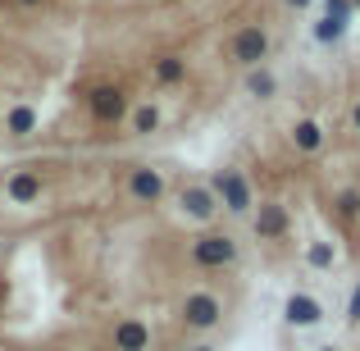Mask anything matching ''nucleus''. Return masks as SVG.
<instances>
[{"instance_id":"1","label":"nucleus","mask_w":360,"mask_h":351,"mask_svg":"<svg viewBox=\"0 0 360 351\" xmlns=\"http://www.w3.org/2000/svg\"><path fill=\"white\" fill-rule=\"evenodd\" d=\"M214 196H219V210L229 215H251L255 210V196H251V183H246V174L238 169H219V174L210 178Z\"/></svg>"},{"instance_id":"2","label":"nucleus","mask_w":360,"mask_h":351,"mask_svg":"<svg viewBox=\"0 0 360 351\" xmlns=\"http://www.w3.org/2000/svg\"><path fill=\"white\" fill-rule=\"evenodd\" d=\"M233 260H238V242L229 233H201L192 242V264L201 269H229Z\"/></svg>"},{"instance_id":"3","label":"nucleus","mask_w":360,"mask_h":351,"mask_svg":"<svg viewBox=\"0 0 360 351\" xmlns=\"http://www.w3.org/2000/svg\"><path fill=\"white\" fill-rule=\"evenodd\" d=\"M229 55L242 64V69H260V64H264V55H269V32H264V27H255V23L238 27V32H233Z\"/></svg>"},{"instance_id":"4","label":"nucleus","mask_w":360,"mask_h":351,"mask_svg":"<svg viewBox=\"0 0 360 351\" xmlns=\"http://www.w3.org/2000/svg\"><path fill=\"white\" fill-rule=\"evenodd\" d=\"M219 319H224V301L214 297V292H187V301H183V324L187 328L210 333Z\"/></svg>"},{"instance_id":"5","label":"nucleus","mask_w":360,"mask_h":351,"mask_svg":"<svg viewBox=\"0 0 360 351\" xmlns=\"http://www.w3.org/2000/svg\"><path fill=\"white\" fill-rule=\"evenodd\" d=\"M87 110H91V119L96 123H119L123 115H128V91L123 87H91V96H87Z\"/></svg>"},{"instance_id":"6","label":"nucleus","mask_w":360,"mask_h":351,"mask_svg":"<svg viewBox=\"0 0 360 351\" xmlns=\"http://www.w3.org/2000/svg\"><path fill=\"white\" fill-rule=\"evenodd\" d=\"M292 229V215L283 201H260L255 205V237L260 242H278V237H288Z\"/></svg>"},{"instance_id":"7","label":"nucleus","mask_w":360,"mask_h":351,"mask_svg":"<svg viewBox=\"0 0 360 351\" xmlns=\"http://www.w3.org/2000/svg\"><path fill=\"white\" fill-rule=\"evenodd\" d=\"M283 319L292 328H315V324H324V301L310 297V292H292L288 306H283Z\"/></svg>"},{"instance_id":"8","label":"nucleus","mask_w":360,"mask_h":351,"mask_svg":"<svg viewBox=\"0 0 360 351\" xmlns=\"http://www.w3.org/2000/svg\"><path fill=\"white\" fill-rule=\"evenodd\" d=\"M183 215L187 219H196V224H210L214 215H219V196H214V187H205V183H192V187H183Z\"/></svg>"},{"instance_id":"9","label":"nucleus","mask_w":360,"mask_h":351,"mask_svg":"<svg viewBox=\"0 0 360 351\" xmlns=\"http://www.w3.org/2000/svg\"><path fill=\"white\" fill-rule=\"evenodd\" d=\"M128 192H132V201H160L165 196V178H160V169H150V165H137L132 169V178H128Z\"/></svg>"},{"instance_id":"10","label":"nucleus","mask_w":360,"mask_h":351,"mask_svg":"<svg viewBox=\"0 0 360 351\" xmlns=\"http://www.w3.org/2000/svg\"><path fill=\"white\" fill-rule=\"evenodd\" d=\"M115 351H150V328L141 319H119L115 324Z\"/></svg>"},{"instance_id":"11","label":"nucleus","mask_w":360,"mask_h":351,"mask_svg":"<svg viewBox=\"0 0 360 351\" xmlns=\"http://www.w3.org/2000/svg\"><path fill=\"white\" fill-rule=\"evenodd\" d=\"M5 196H9L14 205L37 201V196H41V174H37V169H18V174L5 183Z\"/></svg>"},{"instance_id":"12","label":"nucleus","mask_w":360,"mask_h":351,"mask_svg":"<svg viewBox=\"0 0 360 351\" xmlns=\"http://www.w3.org/2000/svg\"><path fill=\"white\" fill-rule=\"evenodd\" d=\"M324 141H328V132H324V123H315V119H301L297 128H292V146H297L301 155H319Z\"/></svg>"},{"instance_id":"13","label":"nucleus","mask_w":360,"mask_h":351,"mask_svg":"<svg viewBox=\"0 0 360 351\" xmlns=\"http://www.w3.org/2000/svg\"><path fill=\"white\" fill-rule=\"evenodd\" d=\"M246 96H255V101L278 96V78H274L269 69H251V73H246Z\"/></svg>"},{"instance_id":"14","label":"nucleus","mask_w":360,"mask_h":351,"mask_svg":"<svg viewBox=\"0 0 360 351\" xmlns=\"http://www.w3.org/2000/svg\"><path fill=\"white\" fill-rule=\"evenodd\" d=\"M32 128H37V110L32 106H14L5 115V132H9V137H27Z\"/></svg>"},{"instance_id":"15","label":"nucleus","mask_w":360,"mask_h":351,"mask_svg":"<svg viewBox=\"0 0 360 351\" xmlns=\"http://www.w3.org/2000/svg\"><path fill=\"white\" fill-rule=\"evenodd\" d=\"M155 78L169 82V87H174V82H183L187 78V60H183V55H160V60H155Z\"/></svg>"},{"instance_id":"16","label":"nucleus","mask_w":360,"mask_h":351,"mask_svg":"<svg viewBox=\"0 0 360 351\" xmlns=\"http://www.w3.org/2000/svg\"><path fill=\"white\" fill-rule=\"evenodd\" d=\"M155 128H160V110L155 106H137L132 110V132H137V137H150Z\"/></svg>"},{"instance_id":"17","label":"nucleus","mask_w":360,"mask_h":351,"mask_svg":"<svg viewBox=\"0 0 360 351\" xmlns=\"http://www.w3.org/2000/svg\"><path fill=\"white\" fill-rule=\"evenodd\" d=\"M342 32H347V18L324 14V18L315 23V42H342Z\"/></svg>"},{"instance_id":"18","label":"nucleus","mask_w":360,"mask_h":351,"mask_svg":"<svg viewBox=\"0 0 360 351\" xmlns=\"http://www.w3.org/2000/svg\"><path fill=\"white\" fill-rule=\"evenodd\" d=\"M333 205H338V215H342V219H360V192H356V187H342Z\"/></svg>"},{"instance_id":"19","label":"nucleus","mask_w":360,"mask_h":351,"mask_svg":"<svg viewBox=\"0 0 360 351\" xmlns=\"http://www.w3.org/2000/svg\"><path fill=\"white\" fill-rule=\"evenodd\" d=\"M306 260L315 264V269H328V264H333V246H328V242H315V246L306 251Z\"/></svg>"},{"instance_id":"20","label":"nucleus","mask_w":360,"mask_h":351,"mask_svg":"<svg viewBox=\"0 0 360 351\" xmlns=\"http://www.w3.org/2000/svg\"><path fill=\"white\" fill-rule=\"evenodd\" d=\"M352 0H324V14H333V18H347V23H352Z\"/></svg>"},{"instance_id":"21","label":"nucleus","mask_w":360,"mask_h":351,"mask_svg":"<svg viewBox=\"0 0 360 351\" xmlns=\"http://www.w3.org/2000/svg\"><path fill=\"white\" fill-rule=\"evenodd\" d=\"M347 324H360V283H356L352 301H347Z\"/></svg>"},{"instance_id":"22","label":"nucleus","mask_w":360,"mask_h":351,"mask_svg":"<svg viewBox=\"0 0 360 351\" xmlns=\"http://www.w3.org/2000/svg\"><path fill=\"white\" fill-rule=\"evenodd\" d=\"M352 132H360V96L352 101Z\"/></svg>"},{"instance_id":"23","label":"nucleus","mask_w":360,"mask_h":351,"mask_svg":"<svg viewBox=\"0 0 360 351\" xmlns=\"http://www.w3.org/2000/svg\"><path fill=\"white\" fill-rule=\"evenodd\" d=\"M288 5H292V9H306V5H310V0H288Z\"/></svg>"},{"instance_id":"24","label":"nucleus","mask_w":360,"mask_h":351,"mask_svg":"<svg viewBox=\"0 0 360 351\" xmlns=\"http://www.w3.org/2000/svg\"><path fill=\"white\" fill-rule=\"evenodd\" d=\"M18 5H46V0H18Z\"/></svg>"},{"instance_id":"25","label":"nucleus","mask_w":360,"mask_h":351,"mask_svg":"<svg viewBox=\"0 0 360 351\" xmlns=\"http://www.w3.org/2000/svg\"><path fill=\"white\" fill-rule=\"evenodd\" d=\"M187 351H214V347H205V343H201V347H187Z\"/></svg>"},{"instance_id":"26","label":"nucleus","mask_w":360,"mask_h":351,"mask_svg":"<svg viewBox=\"0 0 360 351\" xmlns=\"http://www.w3.org/2000/svg\"><path fill=\"white\" fill-rule=\"evenodd\" d=\"M352 5H360V0H352Z\"/></svg>"},{"instance_id":"27","label":"nucleus","mask_w":360,"mask_h":351,"mask_svg":"<svg viewBox=\"0 0 360 351\" xmlns=\"http://www.w3.org/2000/svg\"><path fill=\"white\" fill-rule=\"evenodd\" d=\"M324 351H333V347H324Z\"/></svg>"}]
</instances>
